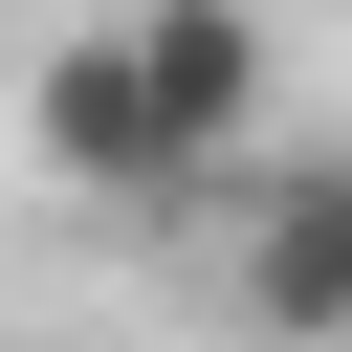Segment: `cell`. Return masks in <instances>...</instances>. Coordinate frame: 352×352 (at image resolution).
Here are the masks:
<instances>
[{
    "label": "cell",
    "instance_id": "obj_1",
    "mask_svg": "<svg viewBox=\"0 0 352 352\" xmlns=\"http://www.w3.org/2000/svg\"><path fill=\"white\" fill-rule=\"evenodd\" d=\"M110 44H132V88H154V154H176V198H220V176L264 154V22H242V0H132Z\"/></svg>",
    "mask_w": 352,
    "mask_h": 352
},
{
    "label": "cell",
    "instance_id": "obj_2",
    "mask_svg": "<svg viewBox=\"0 0 352 352\" xmlns=\"http://www.w3.org/2000/svg\"><path fill=\"white\" fill-rule=\"evenodd\" d=\"M242 330L264 352H352V154L242 176Z\"/></svg>",
    "mask_w": 352,
    "mask_h": 352
},
{
    "label": "cell",
    "instance_id": "obj_3",
    "mask_svg": "<svg viewBox=\"0 0 352 352\" xmlns=\"http://www.w3.org/2000/svg\"><path fill=\"white\" fill-rule=\"evenodd\" d=\"M22 154H44L66 198H110V220H132V198H176V154H154V88H132V44H110V22H88V44H44V88H22Z\"/></svg>",
    "mask_w": 352,
    "mask_h": 352
}]
</instances>
